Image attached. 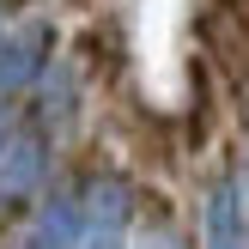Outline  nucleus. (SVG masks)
<instances>
[{
	"label": "nucleus",
	"mask_w": 249,
	"mask_h": 249,
	"mask_svg": "<svg viewBox=\"0 0 249 249\" xmlns=\"http://www.w3.org/2000/svg\"><path fill=\"white\" fill-rule=\"evenodd\" d=\"M49 177V134L43 128H6L0 140V219L24 213L36 189Z\"/></svg>",
	"instance_id": "obj_1"
},
{
	"label": "nucleus",
	"mask_w": 249,
	"mask_h": 249,
	"mask_svg": "<svg viewBox=\"0 0 249 249\" xmlns=\"http://www.w3.org/2000/svg\"><path fill=\"white\" fill-rule=\"evenodd\" d=\"M134 225V189L122 177H91L79 189V249H122Z\"/></svg>",
	"instance_id": "obj_2"
},
{
	"label": "nucleus",
	"mask_w": 249,
	"mask_h": 249,
	"mask_svg": "<svg viewBox=\"0 0 249 249\" xmlns=\"http://www.w3.org/2000/svg\"><path fill=\"white\" fill-rule=\"evenodd\" d=\"M55 61V31H49L43 18L36 24H18V31H6L0 36V97H18V91H31L36 85V73Z\"/></svg>",
	"instance_id": "obj_3"
},
{
	"label": "nucleus",
	"mask_w": 249,
	"mask_h": 249,
	"mask_svg": "<svg viewBox=\"0 0 249 249\" xmlns=\"http://www.w3.org/2000/svg\"><path fill=\"white\" fill-rule=\"evenodd\" d=\"M18 249H79V189H55L36 201L31 225H24Z\"/></svg>",
	"instance_id": "obj_4"
},
{
	"label": "nucleus",
	"mask_w": 249,
	"mask_h": 249,
	"mask_svg": "<svg viewBox=\"0 0 249 249\" xmlns=\"http://www.w3.org/2000/svg\"><path fill=\"white\" fill-rule=\"evenodd\" d=\"M201 243L207 249H249L243 237V201L231 189V177H213L201 195Z\"/></svg>",
	"instance_id": "obj_5"
},
{
	"label": "nucleus",
	"mask_w": 249,
	"mask_h": 249,
	"mask_svg": "<svg viewBox=\"0 0 249 249\" xmlns=\"http://www.w3.org/2000/svg\"><path fill=\"white\" fill-rule=\"evenodd\" d=\"M73 109H79V73H73V61H49L43 73H36V122L31 128H67L73 122Z\"/></svg>",
	"instance_id": "obj_6"
},
{
	"label": "nucleus",
	"mask_w": 249,
	"mask_h": 249,
	"mask_svg": "<svg viewBox=\"0 0 249 249\" xmlns=\"http://www.w3.org/2000/svg\"><path fill=\"white\" fill-rule=\"evenodd\" d=\"M140 249H182V237L164 225V219H158V225H146V231H140Z\"/></svg>",
	"instance_id": "obj_7"
},
{
	"label": "nucleus",
	"mask_w": 249,
	"mask_h": 249,
	"mask_svg": "<svg viewBox=\"0 0 249 249\" xmlns=\"http://www.w3.org/2000/svg\"><path fill=\"white\" fill-rule=\"evenodd\" d=\"M0 140H6V97H0Z\"/></svg>",
	"instance_id": "obj_8"
}]
</instances>
